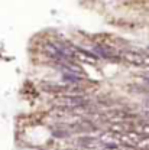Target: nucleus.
Returning <instances> with one entry per match:
<instances>
[{
	"label": "nucleus",
	"mask_w": 149,
	"mask_h": 150,
	"mask_svg": "<svg viewBox=\"0 0 149 150\" xmlns=\"http://www.w3.org/2000/svg\"><path fill=\"white\" fill-rule=\"evenodd\" d=\"M122 58L128 62V64H130V65H136V67H140L142 65V61H143V56L139 55L138 52H132V51H123L122 54Z\"/></svg>",
	"instance_id": "nucleus-1"
},
{
	"label": "nucleus",
	"mask_w": 149,
	"mask_h": 150,
	"mask_svg": "<svg viewBox=\"0 0 149 150\" xmlns=\"http://www.w3.org/2000/svg\"><path fill=\"white\" fill-rule=\"evenodd\" d=\"M74 58L75 59H80L83 62H88V64H93L96 65L97 64V56L91 54V52H87L84 49H75L74 51Z\"/></svg>",
	"instance_id": "nucleus-2"
},
{
	"label": "nucleus",
	"mask_w": 149,
	"mask_h": 150,
	"mask_svg": "<svg viewBox=\"0 0 149 150\" xmlns=\"http://www.w3.org/2000/svg\"><path fill=\"white\" fill-rule=\"evenodd\" d=\"M94 54H96V56L98 55L101 58H104V59H117V58L113 56L114 51L112 48H107V46H96L94 48Z\"/></svg>",
	"instance_id": "nucleus-3"
},
{
	"label": "nucleus",
	"mask_w": 149,
	"mask_h": 150,
	"mask_svg": "<svg viewBox=\"0 0 149 150\" xmlns=\"http://www.w3.org/2000/svg\"><path fill=\"white\" fill-rule=\"evenodd\" d=\"M62 79L68 84H80L83 81V76L80 74H75V72H68V71H64L62 74Z\"/></svg>",
	"instance_id": "nucleus-4"
},
{
	"label": "nucleus",
	"mask_w": 149,
	"mask_h": 150,
	"mask_svg": "<svg viewBox=\"0 0 149 150\" xmlns=\"http://www.w3.org/2000/svg\"><path fill=\"white\" fill-rule=\"evenodd\" d=\"M45 91L48 93H64L68 90L70 85H58V84H43L42 85Z\"/></svg>",
	"instance_id": "nucleus-5"
},
{
	"label": "nucleus",
	"mask_w": 149,
	"mask_h": 150,
	"mask_svg": "<svg viewBox=\"0 0 149 150\" xmlns=\"http://www.w3.org/2000/svg\"><path fill=\"white\" fill-rule=\"evenodd\" d=\"M78 143L83 146V147H93L94 144L97 143V139H94V137H88V136H86V137H80L78 139Z\"/></svg>",
	"instance_id": "nucleus-6"
},
{
	"label": "nucleus",
	"mask_w": 149,
	"mask_h": 150,
	"mask_svg": "<svg viewBox=\"0 0 149 150\" xmlns=\"http://www.w3.org/2000/svg\"><path fill=\"white\" fill-rule=\"evenodd\" d=\"M110 131H113V133H116V134H123V133H126L128 131V127L123 124V123H114V124H112L110 126Z\"/></svg>",
	"instance_id": "nucleus-7"
},
{
	"label": "nucleus",
	"mask_w": 149,
	"mask_h": 150,
	"mask_svg": "<svg viewBox=\"0 0 149 150\" xmlns=\"http://www.w3.org/2000/svg\"><path fill=\"white\" fill-rule=\"evenodd\" d=\"M52 136L59 137V139H64V137H68L70 136V131L65 130V129H55V130L52 131Z\"/></svg>",
	"instance_id": "nucleus-8"
},
{
	"label": "nucleus",
	"mask_w": 149,
	"mask_h": 150,
	"mask_svg": "<svg viewBox=\"0 0 149 150\" xmlns=\"http://www.w3.org/2000/svg\"><path fill=\"white\" fill-rule=\"evenodd\" d=\"M136 131L142 136H149V124H139L136 127Z\"/></svg>",
	"instance_id": "nucleus-9"
},
{
	"label": "nucleus",
	"mask_w": 149,
	"mask_h": 150,
	"mask_svg": "<svg viewBox=\"0 0 149 150\" xmlns=\"http://www.w3.org/2000/svg\"><path fill=\"white\" fill-rule=\"evenodd\" d=\"M142 65L149 67V56H145V58H143V61H142Z\"/></svg>",
	"instance_id": "nucleus-10"
},
{
	"label": "nucleus",
	"mask_w": 149,
	"mask_h": 150,
	"mask_svg": "<svg viewBox=\"0 0 149 150\" xmlns=\"http://www.w3.org/2000/svg\"><path fill=\"white\" fill-rule=\"evenodd\" d=\"M65 150H77V149H65Z\"/></svg>",
	"instance_id": "nucleus-11"
}]
</instances>
